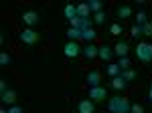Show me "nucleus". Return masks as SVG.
I'll use <instances>...</instances> for the list:
<instances>
[{"mask_svg":"<svg viewBox=\"0 0 152 113\" xmlns=\"http://www.w3.org/2000/svg\"><path fill=\"white\" fill-rule=\"evenodd\" d=\"M130 36H132V38H140V36H144V34H142V26H140V24H134V26L130 28Z\"/></svg>","mask_w":152,"mask_h":113,"instance_id":"obj_19","label":"nucleus"},{"mask_svg":"<svg viewBox=\"0 0 152 113\" xmlns=\"http://www.w3.org/2000/svg\"><path fill=\"white\" fill-rule=\"evenodd\" d=\"M120 73H122V69L118 67V65H107V75L114 79V77H120Z\"/></svg>","mask_w":152,"mask_h":113,"instance_id":"obj_20","label":"nucleus"},{"mask_svg":"<svg viewBox=\"0 0 152 113\" xmlns=\"http://www.w3.org/2000/svg\"><path fill=\"white\" fill-rule=\"evenodd\" d=\"M118 67L122 69V71H124V69H130V59H128V56H120V63H118Z\"/></svg>","mask_w":152,"mask_h":113,"instance_id":"obj_25","label":"nucleus"},{"mask_svg":"<svg viewBox=\"0 0 152 113\" xmlns=\"http://www.w3.org/2000/svg\"><path fill=\"white\" fill-rule=\"evenodd\" d=\"M142 34H146V36H152V22L142 24Z\"/></svg>","mask_w":152,"mask_h":113,"instance_id":"obj_28","label":"nucleus"},{"mask_svg":"<svg viewBox=\"0 0 152 113\" xmlns=\"http://www.w3.org/2000/svg\"><path fill=\"white\" fill-rule=\"evenodd\" d=\"M95 36H97V33H95L94 28H85V30H81V38L85 41V43H89V45H91V41H94Z\"/></svg>","mask_w":152,"mask_h":113,"instance_id":"obj_15","label":"nucleus"},{"mask_svg":"<svg viewBox=\"0 0 152 113\" xmlns=\"http://www.w3.org/2000/svg\"><path fill=\"white\" fill-rule=\"evenodd\" d=\"M148 101L152 103V83H150V91H148Z\"/></svg>","mask_w":152,"mask_h":113,"instance_id":"obj_32","label":"nucleus"},{"mask_svg":"<svg viewBox=\"0 0 152 113\" xmlns=\"http://www.w3.org/2000/svg\"><path fill=\"white\" fill-rule=\"evenodd\" d=\"M63 12H65L67 20H71V18H75V16H77V6H75V4H67Z\"/></svg>","mask_w":152,"mask_h":113,"instance_id":"obj_17","label":"nucleus"},{"mask_svg":"<svg viewBox=\"0 0 152 113\" xmlns=\"http://www.w3.org/2000/svg\"><path fill=\"white\" fill-rule=\"evenodd\" d=\"M67 36H69V41H77V38H81V30H79V28H71L69 26Z\"/></svg>","mask_w":152,"mask_h":113,"instance_id":"obj_21","label":"nucleus"},{"mask_svg":"<svg viewBox=\"0 0 152 113\" xmlns=\"http://www.w3.org/2000/svg\"><path fill=\"white\" fill-rule=\"evenodd\" d=\"M0 113H8V111H6V109H0Z\"/></svg>","mask_w":152,"mask_h":113,"instance_id":"obj_33","label":"nucleus"},{"mask_svg":"<svg viewBox=\"0 0 152 113\" xmlns=\"http://www.w3.org/2000/svg\"><path fill=\"white\" fill-rule=\"evenodd\" d=\"M89 14H91V10H89V2H79V4H77V16L89 18Z\"/></svg>","mask_w":152,"mask_h":113,"instance_id":"obj_10","label":"nucleus"},{"mask_svg":"<svg viewBox=\"0 0 152 113\" xmlns=\"http://www.w3.org/2000/svg\"><path fill=\"white\" fill-rule=\"evenodd\" d=\"M120 75H122L126 81H134V79H136V71H132V69H124Z\"/></svg>","mask_w":152,"mask_h":113,"instance_id":"obj_22","label":"nucleus"},{"mask_svg":"<svg viewBox=\"0 0 152 113\" xmlns=\"http://www.w3.org/2000/svg\"><path fill=\"white\" fill-rule=\"evenodd\" d=\"M110 33H112V34H122V24L114 22L112 26H110Z\"/></svg>","mask_w":152,"mask_h":113,"instance_id":"obj_27","label":"nucleus"},{"mask_svg":"<svg viewBox=\"0 0 152 113\" xmlns=\"http://www.w3.org/2000/svg\"><path fill=\"white\" fill-rule=\"evenodd\" d=\"M0 101H2V103H8V105H14V101H16V93H14L12 89L4 91V93L0 95Z\"/></svg>","mask_w":152,"mask_h":113,"instance_id":"obj_11","label":"nucleus"},{"mask_svg":"<svg viewBox=\"0 0 152 113\" xmlns=\"http://www.w3.org/2000/svg\"><path fill=\"white\" fill-rule=\"evenodd\" d=\"M4 91H8V87H6V81H0V95H2Z\"/></svg>","mask_w":152,"mask_h":113,"instance_id":"obj_31","label":"nucleus"},{"mask_svg":"<svg viewBox=\"0 0 152 113\" xmlns=\"http://www.w3.org/2000/svg\"><path fill=\"white\" fill-rule=\"evenodd\" d=\"M87 97L91 99V101H104L105 97H107V91L105 87H89V93H87Z\"/></svg>","mask_w":152,"mask_h":113,"instance_id":"obj_4","label":"nucleus"},{"mask_svg":"<svg viewBox=\"0 0 152 113\" xmlns=\"http://www.w3.org/2000/svg\"><path fill=\"white\" fill-rule=\"evenodd\" d=\"M116 16L120 18V20H126V18H130V16H132V8H130L128 4H122V6H118Z\"/></svg>","mask_w":152,"mask_h":113,"instance_id":"obj_9","label":"nucleus"},{"mask_svg":"<svg viewBox=\"0 0 152 113\" xmlns=\"http://www.w3.org/2000/svg\"><path fill=\"white\" fill-rule=\"evenodd\" d=\"M77 111L79 113H94L95 111V105H94V101L87 97V99H81V101L77 103Z\"/></svg>","mask_w":152,"mask_h":113,"instance_id":"obj_5","label":"nucleus"},{"mask_svg":"<svg viewBox=\"0 0 152 113\" xmlns=\"http://www.w3.org/2000/svg\"><path fill=\"white\" fill-rule=\"evenodd\" d=\"M20 41H23L24 45H37L39 43V33L33 30V28H24L23 33H20Z\"/></svg>","mask_w":152,"mask_h":113,"instance_id":"obj_3","label":"nucleus"},{"mask_svg":"<svg viewBox=\"0 0 152 113\" xmlns=\"http://www.w3.org/2000/svg\"><path fill=\"white\" fill-rule=\"evenodd\" d=\"M99 81H102L99 71H89V73H87V77H85V83H87L89 87H99Z\"/></svg>","mask_w":152,"mask_h":113,"instance_id":"obj_7","label":"nucleus"},{"mask_svg":"<svg viewBox=\"0 0 152 113\" xmlns=\"http://www.w3.org/2000/svg\"><path fill=\"white\" fill-rule=\"evenodd\" d=\"M146 22H148V20H146V12H138V14H136V24H140V26H142V24H146Z\"/></svg>","mask_w":152,"mask_h":113,"instance_id":"obj_26","label":"nucleus"},{"mask_svg":"<svg viewBox=\"0 0 152 113\" xmlns=\"http://www.w3.org/2000/svg\"><path fill=\"white\" fill-rule=\"evenodd\" d=\"M105 18H107V16H105V12L102 10V12H97V14L94 16V22H95V24H104Z\"/></svg>","mask_w":152,"mask_h":113,"instance_id":"obj_24","label":"nucleus"},{"mask_svg":"<svg viewBox=\"0 0 152 113\" xmlns=\"http://www.w3.org/2000/svg\"><path fill=\"white\" fill-rule=\"evenodd\" d=\"M102 6H104V4H102V0H89V10L95 12V14H97V12H102Z\"/></svg>","mask_w":152,"mask_h":113,"instance_id":"obj_18","label":"nucleus"},{"mask_svg":"<svg viewBox=\"0 0 152 113\" xmlns=\"http://www.w3.org/2000/svg\"><path fill=\"white\" fill-rule=\"evenodd\" d=\"M83 55H85V59H95V56H99V49L95 45H87L83 49Z\"/></svg>","mask_w":152,"mask_h":113,"instance_id":"obj_13","label":"nucleus"},{"mask_svg":"<svg viewBox=\"0 0 152 113\" xmlns=\"http://www.w3.org/2000/svg\"><path fill=\"white\" fill-rule=\"evenodd\" d=\"M126 85H128V81L124 79L122 75H120V77H114V79H112V87H114L116 91H122V89H126Z\"/></svg>","mask_w":152,"mask_h":113,"instance_id":"obj_14","label":"nucleus"},{"mask_svg":"<svg viewBox=\"0 0 152 113\" xmlns=\"http://www.w3.org/2000/svg\"><path fill=\"white\" fill-rule=\"evenodd\" d=\"M130 111L132 113H144V107H142L140 103H134V105L130 107Z\"/></svg>","mask_w":152,"mask_h":113,"instance_id":"obj_29","label":"nucleus"},{"mask_svg":"<svg viewBox=\"0 0 152 113\" xmlns=\"http://www.w3.org/2000/svg\"><path fill=\"white\" fill-rule=\"evenodd\" d=\"M130 107H132L130 101L126 99V97H120V95L112 97V99L107 101V109H110V113H128Z\"/></svg>","mask_w":152,"mask_h":113,"instance_id":"obj_1","label":"nucleus"},{"mask_svg":"<svg viewBox=\"0 0 152 113\" xmlns=\"http://www.w3.org/2000/svg\"><path fill=\"white\" fill-rule=\"evenodd\" d=\"M23 20L28 24V26H35V24H39V12H35V10L23 12Z\"/></svg>","mask_w":152,"mask_h":113,"instance_id":"obj_8","label":"nucleus"},{"mask_svg":"<svg viewBox=\"0 0 152 113\" xmlns=\"http://www.w3.org/2000/svg\"><path fill=\"white\" fill-rule=\"evenodd\" d=\"M8 63H10V56H8L6 51H2V53H0V67H6Z\"/></svg>","mask_w":152,"mask_h":113,"instance_id":"obj_23","label":"nucleus"},{"mask_svg":"<svg viewBox=\"0 0 152 113\" xmlns=\"http://www.w3.org/2000/svg\"><path fill=\"white\" fill-rule=\"evenodd\" d=\"M63 53H65V56H71V59H73V56H77L79 53H81V49L77 46V43H75V41H69L67 45L63 46Z\"/></svg>","mask_w":152,"mask_h":113,"instance_id":"obj_6","label":"nucleus"},{"mask_svg":"<svg viewBox=\"0 0 152 113\" xmlns=\"http://www.w3.org/2000/svg\"><path fill=\"white\" fill-rule=\"evenodd\" d=\"M8 113H24L23 107H18V105H12L10 109H8Z\"/></svg>","mask_w":152,"mask_h":113,"instance_id":"obj_30","label":"nucleus"},{"mask_svg":"<svg viewBox=\"0 0 152 113\" xmlns=\"http://www.w3.org/2000/svg\"><path fill=\"white\" fill-rule=\"evenodd\" d=\"M114 56V51L110 49L107 45H104V46H99V59H104V61H110Z\"/></svg>","mask_w":152,"mask_h":113,"instance_id":"obj_16","label":"nucleus"},{"mask_svg":"<svg viewBox=\"0 0 152 113\" xmlns=\"http://www.w3.org/2000/svg\"><path fill=\"white\" fill-rule=\"evenodd\" d=\"M136 56L142 63H152V45L150 43H138L136 46Z\"/></svg>","mask_w":152,"mask_h":113,"instance_id":"obj_2","label":"nucleus"},{"mask_svg":"<svg viewBox=\"0 0 152 113\" xmlns=\"http://www.w3.org/2000/svg\"><path fill=\"white\" fill-rule=\"evenodd\" d=\"M128 51H130V46H128V43H124V41H120V43L114 46V55H118V56H126Z\"/></svg>","mask_w":152,"mask_h":113,"instance_id":"obj_12","label":"nucleus"}]
</instances>
